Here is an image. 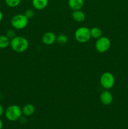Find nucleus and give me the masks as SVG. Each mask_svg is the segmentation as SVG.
<instances>
[{
    "label": "nucleus",
    "mask_w": 128,
    "mask_h": 129,
    "mask_svg": "<svg viewBox=\"0 0 128 129\" xmlns=\"http://www.w3.org/2000/svg\"><path fill=\"white\" fill-rule=\"evenodd\" d=\"M56 36L54 33L51 31L46 32L42 36V42L46 45H51L56 42Z\"/></svg>",
    "instance_id": "6e6552de"
},
{
    "label": "nucleus",
    "mask_w": 128,
    "mask_h": 129,
    "mask_svg": "<svg viewBox=\"0 0 128 129\" xmlns=\"http://www.w3.org/2000/svg\"><path fill=\"white\" fill-rule=\"evenodd\" d=\"M10 45V39L6 35H0V49L7 48Z\"/></svg>",
    "instance_id": "ddd939ff"
},
{
    "label": "nucleus",
    "mask_w": 128,
    "mask_h": 129,
    "mask_svg": "<svg viewBox=\"0 0 128 129\" xmlns=\"http://www.w3.org/2000/svg\"><path fill=\"white\" fill-rule=\"evenodd\" d=\"M72 16V18L77 22H82L85 20V13L80 10L73 11Z\"/></svg>",
    "instance_id": "9b49d317"
},
{
    "label": "nucleus",
    "mask_w": 128,
    "mask_h": 129,
    "mask_svg": "<svg viewBox=\"0 0 128 129\" xmlns=\"http://www.w3.org/2000/svg\"><path fill=\"white\" fill-rule=\"evenodd\" d=\"M100 83L102 86L105 89H109L115 84V78L112 73L105 72L100 76Z\"/></svg>",
    "instance_id": "39448f33"
},
{
    "label": "nucleus",
    "mask_w": 128,
    "mask_h": 129,
    "mask_svg": "<svg viewBox=\"0 0 128 129\" xmlns=\"http://www.w3.org/2000/svg\"><path fill=\"white\" fill-rule=\"evenodd\" d=\"M100 100L104 105H109L113 101L112 94L107 89L103 91L100 94Z\"/></svg>",
    "instance_id": "0eeeda50"
},
{
    "label": "nucleus",
    "mask_w": 128,
    "mask_h": 129,
    "mask_svg": "<svg viewBox=\"0 0 128 129\" xmlns=\"http://www.w3.org/2000/svg\"><path fill=\"white\" fill-rule=\"evenodd\" d=\"M3 13L1 12V11H0V22H1V20H3Z\"/></svg>",
    "instance_id": "aec40b11"
},
{
    "label": "nucleus",
    "mask_w": 128,
    "mask_h": 129,
    "mask_svg": "<svg viewBox=\"0 0 128 129\" xmlns=\"http://www.w3.org/2000/svg\"><path fill=\"white\" fill-rule=\"evenodd\" d=\"M1 97H2V94H1V93H0V99L1 98Z\"/></svg>",
    "instance_id": "4be33fe9"
},
{
    "label": "nucleus",
    "mask_w": 128,
    "mask_h": 129,
    "mask_svg": "<svg viewBox=\"0 0 128 129\" xmlns=\"http://www.w3.org/2000/svg\"><path fill=\"white\" fill-rule=\"evenodd\" d=\"M90 31L91 37L95 39H98L100 37H102V31L101 29L99 27H97V26L90 29Z\"/></svg>",
    "instance_id": "4468645a"
},
{
    "label": "nucleus",
    "mask_w": 128,
    "mask_h": 129,
    "mask_svg": "<svg viewBox=\"0 0 128 129\" xmlns=\"http://www.w3.org/2000/svg\"><path fill=\"white\" fill-rule=\"evenodd\" d=\"M110 47V39L107 37H100L97 39L95 47L97 51L100 53H104L107 51Z\"/></svg>",
    "instance_id": "423d86ee"
},
{
    "label": "nucleus",
    "mask_w": 128,
    "mask_h": 129,
    "mask_svg": "<svg viewBox=\"0 0 128 129\" xmlns=\"http://www.w3.org/2000/svg\"><path fill=\"white\" fill-rule=\"evenodd\" d=\"M68 5L73 11L80 10L84 5V0H68Z\"/></svg>",
    "instance_id": "1a4fd4ad"
},
{
    "label": "nucleus",
    "mask_w": 128,
    "mask_h": 129,
    "mask_svg": "<svg viewBox=\"0 0 128 129\" xmlns=\"http://www.w3.org/2000/svg\"><path fill=\"white\" fill-rule=\"evenodd\" d=\"M48 0H32L33 6L36 10H42L47 6Z\"/></svg>",
    "instance_id": "9d476101"
},
{
    "label": "nucleus",
    "mask_w": 128,
    "mask_h": 129,
    "mask_svg": "<svg viewBox=\"0 0 128 129\" xmlns=\"http://www.w3.org/2000/svg\"><path fill=\"white\" fill-rule=\"evenodd\" d=\"M35 107H34L33 105L30 104H26L23 107V108H22V112L23 114L26 117H29V116H31L35 113Z\"/></svg>",
    "instance_id": "f8f14e48"
},
{
    "label": "nucleus",
    "mask_w": 128,
    "mask_h": 129,
    "mask_svg": "<svg viewBox=\"0 0 128 129\" xmlns=\"http://www.w3.org/2000/svg\"><path fill=\"white\" fill-rule=\"evenodd\" d=\"M28 19L24 14H17L12 17L11 24L13 28L16 30H22L26 28L28 23Z\"/></svg>",
    "instance_id": "7ed1b4c3"
},
{
    "label": "nucleus",
    "mask_w": 128,
    "mask_h": 129,
    "mask_svg": "<svg viewBox=\"0 0 128 129\" xmlns=\"http://www.w3.org/2000/svg\"><path fill=\"white\" fill-rule=\"evenodd\" d=\"M6 35L10 39V40H11L13 38L16 37V33H15V30H13V29H9V30H8L7 31H6Z\"/></svg>",
    "instance_id": "a211bd4d"
},
{
    "label": "nucleus",
    "mask_w": 128,
    "mask_h": 129,
    "mask_svg": "<svg viewBox=\"0 0 128 129\" xmlns=\"http://www.w3.org/2000/svg\"><path fill=\"white\" fill-rule=\"evenodd\" d=\"M5 109H4V107H3L1 104H0V117H2V116L3 115V114L5 113Z\"/></svg>",
    "instance_id": "6ab92c4d"
},
{
    "label": "nucleus",
    "mask_w": 128,
    "mask_h": 129,
    "mask_svg": "<svg viewBox=\"0 0 128 129\" xmlns=\"http://www.w3.org/2000/svg\"><path fill=\"white\" fill-rule=\"evenodd\" d=\"M23 114L22 109L16 105H11L5 110V115L9 121L15 122L20 120Z\"/></svg>",
    "instance_id": "f03ea898"
},
{
    "label": "nucleus",
    "mask_w": 128,
    "mask_h": 129,
    "mask_svg": "<svg viewBox=\"0 0 128 129\" xmlns=\"http://www.w3.org/2000/svg\"><path fill=\"white\" fill-rule=\"evenodd\" d=\"M10 45L13 51L21 53L27 50L29 47V42L25 37L16 36L10 40Z\"/></svg>",
    "instance_id": "f257e3e1"
},
{
    "label": "nucleus",
    "mask_w": 128,
    "mask_h": 129,
    "mask_svg": "<svg viewBox=\"0 0 128 129\" xmlns=\"http://www.w3.org/2000/svg\"><path fill=\"white\" fill-rule=\"evenodd\" d=\"M5 3L10 8H15L20 5L21 0H5Z\"/></svg>",
    "instance_id": "dca6fc26"
},
{
    "label": "nucleus",
    "mask_w": 128,
    "mask_h": 129,
    "mask_svg": "<svg viewBox=\"0 0 128 129\" xmlns=\"http://www.w3.org/2000/svg\"><path fill=\"white\" fill-rule=\"evenodd\" d=\"M3 128V122L0 119V129H2Z\"/></svg>",
    "instance_id": "412c9836"
},
{
    "label": "nucleus",
    "mask_w": 128,
    "mask_h": 129,
    "mask_svg": "<svg viewBox=\"0 0 128 129\" xmlns=\"http://www.w3.org/2000/svg\"><path fill=\"white\" fill-rule=\"evenodd\" d=\"M75 40L79 43H86L91 38L90 29L85 26L79 27L75 30Z\"/></svg>",
    "instance_id": "20e7f679"
},
{
    "label": "nucleus",
    "mask_w": 128,
    "mask_h": 129,
    "mask_svg": "<svg viewBox=\"0 0 128 129\" xmlns=\"http://www.w3.org/2000/svg\"><path fill=\"white\" fill-rule=\"evenodd\" d=\"M24 15H25V16H26L28 20H30V19L32 18L34 16V15H35V12H34L33 10H31V9H28V10H26V11H25Z\"/></svg>",
    "instance_id": "f3484780"
},
{
    "label": "nucleus",
    "mask_w": 128,
    "mask_h": 129,
    "mask_svg": "<svg viewBox=\"0 0 128 129\" xmlns=\"http://www.w3.org/2000/svg\"><path fill=\"white\" fill-rule=\"evenodd\" d=\"M56 42L61 45H64L67 43L68 42V37L65 34H60L58 36L56 37Z\"/></svg>",
    "instance_id": "2eb2a0df"
}]
</instances>
